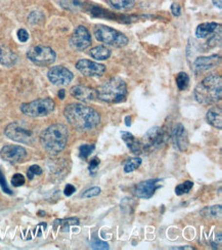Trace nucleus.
<instances>
[{
	"mask_svg": "<svg viewBox=\"0 0 222 250\" xmlns=\"http://www.w3.org/2000/svg\"><path fill=\"white\" fill-rule=\"evenodd\" d=\"M63 115L73 127L80 130L92 129L101 122V116L97 111L79 103L68 105L63 111Z\"/></svg>",
	"mask_w": 222,
	"mask_h": 250,
	"instance_id": "1",
	"label": "nucleus"
},
{
	"mask_svg": "<svg viewBox=\"0 0 222 250\" xmlns=\"http://www.w3.org/2000/svg\"><path fill=\"white\" fill-rule=\"evenodd\" d=\"M198 103L204 106L217 104L222 97V79L218 74H211L201 81L194 91Z\"/></svg>",
	"mask_w": 222,
	"mask_h": 250,
	"instance_id": "2",
	"label": "nucleus"
},
{
	"mask_svg": "<svg viewBox=\"0 0 222 250\" xmlns=\"http://www.w3.org/2000/svg\"><path fill=\"white\" fill-rule=\"evenodd\" d=\"M68 139L69 131L66 125L56 123L41 133L40 142L47 153L56 155L65 149Z\"/></svg>",
	"mask_w": 222,
	"mask_h": 250,
	"instance_id": "3",
	"label": "nucleus"
},
{
	"mask_svg": "<svg viewBox=\"0 0 222 250\" xmlns=\"http://www.w3.org/2000/svg\"><path fill=\"white\" fill-rule=\"evenodd\" d=\"M98 99L105 103H120L127 96V85L123 79L115 77L110 79L99 88Z\"/></svg>",
	"mask_w": 222,
	"mask_h": 250,
	"instance_id": "4",
	"label": "nucleus"
},
{
	"mask_svg": "<svg viewBox=\"0 0 222 250\" xmlns=\"http://www.w3.org/2000/svg\"><path fill=\"white\" fill-rule=\"evenodd\" d=\"M94 37L103 44L116 47H124L128 43V38L114 28L105 25H95L93 28Z\"/></svg>",
	"mask_w": 222,
	"mask_h": 250,
	"instance_id": "5",
	"label": "nucleus"
},
{
	"mask_svg": "<svg viewBox=\"0 0 222 250\" xmlns=\"http://www.w3.org/2000/svg\"><path fill=\"white\" fill-rule=\"evenodd\" d=\"M56 103L49 98L38 99L20 105V111L29 117H45L55 111Z\"/></svg>",
	"mask_w": 222,
	"mask_h": 250,
	"instance_id": "6",
	"label": "nucleus"
},
{
	"mask_svg": "<svg viewBox=\"0 0 222 250\" xmlns=\"http://www.w3.org/2000/svg\"><path fill=\"white\" fill-rule=\"evenodd\" d=\"M4 134L8 139L18 143L31 145L35 142V135L33 131L27 128L20 122L9 123L4 129Z\"/></svg>",
	"mask_w": 222,
	"mask_h": 250,
	"instance_id": "7",
	"label": "nucleus"
},
{
	"mask_svg": "<svg viewBox=\"0 0 222 250\" xmlns=\"http://www.w3.org/2000/svg\"><path fill=\"white\" fill-rule=\"evenodd\" d=\"M27 57L33 64L39 67H46L54 64L56 62L57 55L52 48L48 46L38 45L31 47L27 53Z\"/></svg>",
	"mask_w": 222,
	"mask_h": 250,
	"instance_id": "8",
	"label": "nucleus"
},
{
	"mask_svg": "<svg viewBox=\"0 0 222 250\" xmlns=\"http://www.w3.org/2000/svg\"><path fill=\"white\" fill-rule=\"evenodd\" d=\"M168 134L163 127H153L147 131L144 137L142 138V150H149L154 151L159 148L167 142Z\"/></svg>",
	"mask_w": 222,
	"mask_h": 250,
	"instance_id": "9",
	"label": "nucleus"
},
{
	"mask_svg": "<svg viewBox=\"0 0 222 250\" xmlns=\"http://www.w3.org/2000/svg\"><path fill=\"white\" fill-rule=\"evenodd\" d=\"M47 77L54 85L65 86L73 80V73L63 66H55L47 72Z\"/></svg>",
	"mask_w": 222,
	"mask_h": 250,
	"instance_id": "10",
	"label": "nucleus"
},
{
	"mask_svg": "<svg viewBox=\"0 0 222 250\" xmlns=\"http://www.w3.org/2000/svg\"><path fill=\"white\" fill-rule=\"evenodd\" d=\"M70 45L76 50H84L91 45V36L84 26H78L70 38Z\"/></svg>",
	"mask_w": 222,
	"mask_h": 250,
	"instance_id": "11",
	"label": "nucleus"
},
{
	"mask_svg": "<svg viewBox=\"0 0 222 250\" xmlns=\"http://www.w3.org/2000/svg\"><path fill=\"white\" fill-rule=\"evenodd\" d=\"M0 157L6 162L17 164L24 161V159L27 157V151L20 146L6 145L0 151Z\"/></svg>",
	"mask_w": 222,
	"mask_h": 250,
	"instance_id": "12",
	"label": "nucleus"
},
{
	"mask_svg": "<svg viewBox=\"0 0 222 250\" xmlns=\"http://www.w3.org/2000/svg\"><path fill=\"white\" fill-rule=\"evenodd\" d=\"M77 70L87 77H101L104 74L105 66L90 60H80L76 64Z\"/></svg>",
	"mask_w": 222,
	"mask_h": 250,
	"instance_id": "13",
	"label": "nucleus"
},
{
	"mask_svg": "<svg viewBox=\"0 0 222 250\" xmlns=\"http://www.w3.org/2000/svg\"><path fill=\"white\" fill-rule=\"evenodd\" d=\"M161 180L153 179L146 180L137 184L134 188V194L136 197L142 198V199H150L154 196L156 191L161 187Z\"/></svg>",
	"mask_w": 222,
	"mask_h": 250,
	"instance_id": "14",
	"label": "nucleus"
},
{
	"mask_svg": "<svg viewBox=\"0 0 222 250\" xmlns=\"http://www.w3.org/2000/svg\"><path fill=\"white\" fill-rule=\"evenodd\" d=\"M171 140L174 147L184 152L188 148V135L185 127L182 123H176L171 131Z\"/></svg>",
	"mask_w": 222,
	"mask_h": 250,
	"instance_id": "15",
	"label": "nucleus"
},
{
	"mask_svg": "<svg viewBox=\"0 0 222 250\" xmlns=\"http://www.w3.org/2000/svg\"><path fill=\"white\" fill-rule=\"evenodd\" d=\"M220 56L213 55L210 57H200L193 64V71L196 74H202L204 72L213 69L220 64Z\"/></svg>",
	"mask_w": 222,
	"mask_h": 250,
	"instance_id": "16",
	"label": "nucleus"
},
{
	"mask_svg": "<svg viewBox=\"0 0 222 250\" xmlns=\"http://www.w3.org/2000/svg\"><path fill=\"white\" fill-rule=\"evenodd\" d=\"M71 96L80 102H91L98 99V90L85 85H75L71 88Z\"/></svg>",
	"mask_w": 222,
	"mask_h": 250,
	"instance_id": "17",
	"label": "nucleus"
},
{
	"mask_svg": "<svg viewBox=\"0 0 222 250\" xmlns=\"http://www.w3.org/2000/svg\"><path fill=\"white\" fill-rule=\"evenodd\" d=\"M18 61V56L3 42H0V64L3 66H14Z\"/></svg>",
	"mask_w": 222,
	"mask_h": 250,
	"instance_id": "18",
	"label": "nucleus"
},
{
	"mask_svg": "<svg viewBox=\"0 0 222 250\" xmlns=\"http://www.w3.org/2000/svg\"><path fill=\"white\" fill-rule=\"evenodd\" d=\"M121 137H122V140L124 141V143L127 145V147L129 148L131 153H133L134 155H139L141 153V151H142L141 143L140 141H137L133 137V134H131L130 132H127V131H122Z\"/></svg>",
	"mask_w": 222,
	"mask_h": 250,
	"instance_id": "19",
	"label": "nucleus"
},
{
	"mask_svg": "<svg viewBox=\"0 0 222 250\" xmlns=\"http://www.w3.org/2000/svg\"><path fill=\"white\" fill-rule=\"evenodd\" d=\"M207 121L213 127L221 129L222 128V110L220 107H213L209 109L206 115Z\"/></svg>",
	"mask_w": 222,
	"mask_h": 250,
	"instance_id": "20",
	"label": "nucleus"
},
{
	"mask_svg": "<svg viewBox=\"0 0 222 250\" xmlns=\"http://www.w3.org/2000/svg\"><path fill=\"white\" fill-rule=\"evenodd\" d=\"M218 27H219V24L214 22L201 24L198 26L196 30V36L198 38H206L211 34H213Z\"/></svg>",
	"mask_w": 222,
	"mask_h": 250,
	"instance_id": "21",
	"label": "nucleus"
},
{
	"mask_svg": "<svg viewBox=\"0 0 222 250\" xmlns=\"http://www.w3.org/2000/svg\"><path fill=\"white\" fill-rule=\"evenodd\" d=\"M111 49L105 47L103 45H98L90 49V56L98 61H103L107 60L111 57Z\"/></svg>",
	"mask_w": 222,
	"mask_h": 250,
	"instance_id": "22",
	"label": "nucleus"
},
{
	"mask_svg": "<svg viewBox=\"0 0 222 250\" xmlns=\"http://www.w3.org/2000/svg\"><path fill=\"white\" fill-rule=\"evenodd\" d=\"M221 210H222L221 205H214V206L204 208V209L201 211V214L205 217H209V218L219 217L221 215Z\"/></svg>",
	"mask_w": 222,
	"mask_h": 250,
	"instance_id": "23",
	"label": "nucleus"
},
{
	"mask_svg": "<svg viewBox=\"0 0 222 250\" xmlns=\"http://www.w3.org/2000/svg\"><path fill=\"white\" fill-rule=\"evenodd\" d=\"M111 5L117 9H131L135 2L134 0H109Z\"/></svg>",
	"mask_w": 222,
	"mask_h": 250,
	"instance_id": "24",
	"label": "nucleus"
},
{
	"mask_svg": "<svg viewBox=\"0 0 222 250\" xmlns=\"http://www.w3.org/2000/svg\"><path fill=\"white\" fill-rule=\"evenodd\" d=\"M142 160L139 157H134V158H130L127 160V162L124 164V171L126 173H129L134 171L135 169H137L141 166Z\"/></svg>",
	"mask_w": 222,
	"mask_h": 250,
	"instance_id": "25",
	"label": "nucleus"
},
{
	"mask_svg": "<svg viewBox=\"0 0 222 250\" xmlns=\"http://www.w3.org/2000/svg\"><path fill=\"white\" fill-rule=\"evenodd\" d=\"M189 83V77L184 72L178 73L176 76V85L179 90H184L187 88Z\"/></svg>",
	"mask_w": 222,
	"mask_h": 250,
	"instance_id": "26",
	"label": "nucleus"
},
{
	"mask_svg": "<svg viewBox=\"0 0 222 250\" xmlns=\"http://www.w3.org/2000/svg\"><path fill=\"white\" fill-rule=\"evenodd\" d=\"M193 186L194 183L190 182V181H185L184 183L178 185L175 189V193L177 196H182L184 194H187L190 190L193 189Z\"/></svg>",
	"mask_w": 222,
	"mask_h": 250,
	"instance_id": "27",
	"label": "nucleus"
},
{
	"mask_svg": "<svg viewBox=\"0 0 222 250\" xmlns=\"http://www.w3.org/2000/svg\"><path fill=\"white\" fill-rule=\"evenodd\" d=\"M94 146L93 145H83L79 148V156L82 159H86L92 154L94 151Z\"/></svg>",
	"mask_w": 222,
	"mask_h": 250,
	"instance_id": "28",
	"label": "nucleus"
},
{
	"mask_svg": "<svg viewBox=\"0 0 222 250\" xmlns=\"http://www.w3.org/2000/svg\"><path fill=\"white\" fill-rule=\"evenodd\" d=\"M60 4L66 9H76L80 8L81 3L79 0H59Z\"/></svg>",
	"mask_w": 222,
	"mask_h": 250,
	"instance_id": "29",
	"label": "nucleus"
},
{
	"mask_svg": "<svg viewBox=\"0 0 222 250\" xmlns=\"http://www.w3.org/2000/svg\"><path fill=\"white\" fill-rule=\"evenodd\" d=\"M56 223L61 225V228L62 231H68V229H69L70 226L78 225L79 220L76 217H72V218H68V220H63V221H56Z\"/></svg>",
	"mask_w": 222,
	"mask_h": 250,
	"instance_id": "30",
	"label": "nucleus"
},
{
	"mask_svg": "<svg viewBox=\"0 0 222 250\" xmlns=\"http://www.w3.org/2000/svg\"><path fill=\"white\" fill-rule=\"evenodd\" d=\"M101 190L100 187H91L86 191H84L81 197L82 198H92L95 196H99L101 194Z\"/></svg>",
	"mask_w": 222,
	"mask_h": 250,
	"instance_id": "31",
	"label": "nucleus"
},
{
	"mask_svg": "<svg viewBox=\"0 0 222 250\" xmlns=\"http://www.w3.org/2000/svg\"><path fill=\"white\" fill-rule=\"evenodd\" d=\"M42 173V168L39 165H32L28 169V179L29 180H33L35 175H40Z\"/></svg>",
	"mask_w": 222,
	"mask_h": 250,
	"instance_id": "32",
	"label": "nucleus"
},
{
	"mask_svg": "<svg viewBox=\"0 0 222 250\" xmlns=\"http://www.w3.org/2000/svg\"><path fill=\"white\" fill-rule=\"evenodd\" d=\"M90 246L92 249H103V250H107L109 249V244L107 242H103L101 240H100V239H94V240L91 241L90 243Z\"/></svg>",
	"mask_w": 222,
	"mask_h": 250,
	"instance_id": "33",
	"label": "nucleus"
},
{
	"mask_svg": "<svg viewBox=\"0 0 222 250\" xmlns=\"http://www.w3.org/2000/svg\"><path fill=\"white\" fill-rule=\"evenodd\" d=\"M12 184L14 187H20L25 184V176L20 173H16L12 178Z\"/></svg>",
	"mask_w": 222,
	"mask_h": 250,
	"instance_id": "34",
	"label": "nucleus"
},
{
	"mask_svg": "<svg viewBox=\"0 0 222 250\" xmlns=\"http://www.w3.org/2000/svg\"><path fill=\"white\" fill-rule=\"evenodd\" d=\"M0 186H1V189L6 194H9V195L13 194V192L9 190V188L7 186V183H6V180H5V176H4V174L2 173L1 170H0Z\"/></svg>",
	"mask_w": 222,
	"mask_h": 250,
	"instance_id": "35",
	"label": "nucleus"
},
{
	"mask_svg": "<svg viewBox=\"0 0 222 250\" xmlns=\"http://www.w3.org/2000/svg\"><path fill=\"white\" fill-rule=\"evenodd\" d=\"M18 38L20 41V42H26V41L29 39V33L27 32V30L25 29H20L18 31Z\"/></svg>",
	"mask_w": 222,
	"mask_h": 250,
	"instance_id": "36",
	"label": "nucleus"
},
{
	"mask_svg": "<svg viewBox=\"0 0 222 250\" xmlns=\"http://www.w3.org/2000/svg\"><path fill=\"white\" fill-rule=\"evenodd\" d=\"M100 163H101V161H100V159H99L98 157H95L94 159H92V160L90 161V163H89V171L93 172L94 169L98 167Z\"/></svg>",
	"mask_w": 222,
	"mask_h": 250,
	"instance_id": "37",
	"label": "nucleus"
},
{
	"mask_svg": "<svg viewBox=\"0 0 222 250\" xmlns=\"http://www.w3.org/2000/svg\"><path fill=\"white\" fill-rule=\"evenodd\" d=\"M75 192H76L75 187H74L73 185H67L65 188V191H63V194H65L66 196H72Z\"/></svg>",
	"mask_w": 222,
	"mask_h": 250,
	"instance_id": "38",
	"label": "nucleus"
},
{
	"mask_svg": "<svg viewBox=\"0 0 222 250\" xmlns=\"http://www.w3.org/2000/svg\"><path fill=\"white\" fill-rule=\"evenodd\" d=\"M171 12H172V14H173L175 17H178V16H181L182 8H181V6H179L177 3H173L172 6H171Z\"/></svg>",
	"mask_w": 222,
	"mask_h": 250,
	"instance_id": "39",
	"label": "nucleus"
},
{
	"mask_svg": "<svg viewBox=\"0 0 222 250\" xmlns=\"http://www.w3.org/2000/svg\"><path fill=\"white\" fill-rule=\"evenodd\" d=\"M213 3L215 6H217L219 9L222 7V0H213Z\"/></svg>",
	"mask_w": 222,
	"mask_h": 250,
	"instance_id": "40",
	"label": "nucleus"
},
{
	"mask_svg": "<svg viewBox=\"0 0 222 250\" xmlns=\"http://www.w3.org/2000/svg\"><path fill=\"white\" fill-rule=\"evenodd\" d=\"M65 90H63V89H61L60 91H59V98L61 99V100H63V99H65Z\"/></svg>",
	"mask_w": 222,
	"mask_h": 250,
	"instance_id": "41",
	"label": "nucleus"
},
{
	"mask_svg": "<svg viewBox=\"0 0 222 250\" xmlns=\"http://www.w3.org/2000/svg\"><path fill=\"white\" fill-rule=\"evenodd\" d=\"M171 249H194V248L190 246H182V247H173Z\"/></svg>",
	"mask_w": 222,
	"mask_h": 250,
	"instance_id": "42",
	"label": "nucleus"
}]
</instances>
